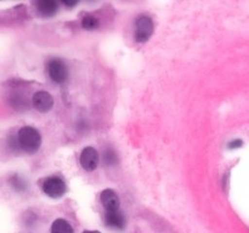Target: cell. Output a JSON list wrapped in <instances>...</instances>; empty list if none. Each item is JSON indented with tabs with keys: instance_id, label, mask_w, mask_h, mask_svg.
<instances>
[{
	"instance_id": "6da1fadb",
	"label": "cell",
	"mask_w": 249,
	"mask_h": 233,
	"mask_svg": "<svg viewBox=\"0 0 249 233\" xmlns=\"http://www.w3.org/2000/svg\"><path fill=\"white\" fill-rule=\"evenodd\" d=\"M18 146L28 154L38 152L41 146V135L36 129L32 126H24L17 133Z\"/></svg>"
},
{
	"instance_id": "7a4b0ae2",
	"label": "cell",
	"mask_w": 249,
	"mask_h": 233,
	"mask_svg": "<svg viewBox=\"0 0 249 233\" xmlns=\"http://www.w3.org/2000/svg\"><path fill=\"white\" fill-rule=\"evenodd\" d=\"M153 33V22L151 17L141 15L136 19L135 39L139 43H145L151 38Z\"/></svg>"
},
{
	"instance_id": "3957f363",
	"label": "cell",
	"mask_w": 249,
	"mask_h": 233,
	"mask_svg": "<svg viewBox=\"0 0 249 233\" xmlns=\"http://www.w3.org/2000/svg\"><path fill=\"white\" fill-rule=\"evenodd\" d=\"M43 191L50 198L57 199L61 198L66 193L67 187H66V183L63 182L62 179H60L57 176H53L45 180V182L43 184Z\"/></svg>"
},
{
	"instance_id": "277c9868",
	"label": "cell",
	"mask_w": 249,
	"mask_h": 233,
	"mask_svg": "<svg viewBox=\"0 0 249 233\" xmlns=\"http://www.w3.org/2000/svg\"><path fill=\"white\" fill-rule=\"evenodd\" d=\"M48 72L51 79L57 84L65 82L68 77V70L65 63L61 60H51L48 65Z\"/></svg>"
},
{
	"instance_id": "5b68a950",
	"label": "cell",
	"mask_w": 249,
	"mask_h": 233,
	"mask_svg": "<svg viewBox=\"0 0 249 233\" xmlns=\"http://www.w3.org/2000/svg\"><path fill=\"white\" fill-rule=\"evenodd\" d=\"M80 165L87 171H94L99 165V153L95 148L87 147L80 153Z\"/></svg>"
},
{
	"instance_id": "8992f818",
	"label": "cell",
	"mask_w": 249,
	"mask_h": 233,
	"mask_svg": "<svg viewBox=\"0 0 249 233\" xmlns=\"http://www.w3.org/2000/svg\"><path fill=\"white\" fill-rule=\"evenodd\" d=\"M33 107L40 113H48L53 106V99L49 92L38 91L33 95L32 99Z\"/></svg>"
},
{
	"instance_id": "52a82bcc",
	"label": "cell",
	"mask_w": 249,
	"mask_h": 233,
	"mask_svg": "<svg viewBox=\"0 0 249 233\" xmlns=\"http://www.w3.org/2000/svg\"><path fill=\"white\" fill-rule=\"evenodd\" d=\"M100 200L101 204L104 205V208L107 211H117L119 210V205H121V200H119V197L113 189H104L100 194Z\"/></svg>"
},
{
	"instance_id": "ba28073f",
	"label": "cell",
	"mask_w": 249,
	"mask_h": 233,
	"mask_svg": "<svg viewBox=\"0 0 249 233\" xmlns=\"http://www.w3.org/2000/svg\"><path fill=\"white\" fill-rule=\"evenodd\" d=\"M105 221H106V226H108L109 228H113V230H124L126 226L125 217H124L123 213H121L119 210L107 211Z\"/></svg>"
},
{
	"instance_id": "9c48e42d",
	"label": "cell",
	"mask_w": 249,
	"mask_h": 233,
	"mask_svg": "<svg viewBox=\"0 0 249 233\" xmlns=\"http://www.w3.org/2000/svg\"><path fill=\"white\" fill-rule=\"evenodd\" d=\"M36 11L41 17H51L57 12L58 7L56 1L53 0H41L36 2Z\"/></svg>"
},
{
	"instance_id": "30bf717a",
	"label": "cell",
	"mask_w": 249,
	"mask_h": 233,
	"mask_svg": "<svg viewBox=\"0 0 249 233\" xmlns=\"http://www.w3.org/2000/svg\"><path fill=\"white\" fill-rule=\"evenodd\" d=\"M51 233H74L73 227L65 218H57L51 225Z\"/></svg>"
},
{
	"instance_id": "8fae6325",
	"label": "cell",
	"mask_w": 249,
	"mask_h": 233,
	"mask_svg": "<svg viewBox=\"0 0 249 233\" xmlns=\"http://www.w3.org/2000/svg\"><path fill=\"white\" fill-rule=\"evenodd\" d=\"M82 27L84 29H88V31H94L99 27V19L96 17L91 16V15H87L82 19Z\"/></svg>"
},
{
	"instance_id": "7c38bea8",
	"label": "cell",
	"mask_w": 249,
	"mask_h": 233,
	"mask_svg": "<svg viewBox=\"0 0 249 233\" xmlns=\"http://www.w3.org/2000/svg\"><path fill=\"white\" fill-rule=\"evenodd\" d=\"M104 162H105V164L109 165V166H111V165H114L117 162H118V157H117V153L114 152V150H112L111 147H108L106 150H105Z\"/></svg>"
},
{
	"instance_id": "4fadbf2b",
	"label": "cell",
	"mask_w": 249,
	"mask_h": 233,
	"mask_svg": "<svg viewBox=\"0 0 249 233\" xmlns=\"http://www.w3.org/2000/svg\"><path fill=\"white\" fill-rule=\"evenodd\" d=\"M11 183H12V186L16 187L17 191H23V189L26 188V183H24L23 180H22L21 177H18V176L12 177Z\"/></svg>"
},
{
	"instance_id": "5bb4252c",
	"label": "cell",
	"mask_w": 249,
	"mask_h": 233,
	"mask_svg": "<svg viewBox=\"0 0 249 233\" xmlns=\"http://www.w3.org/2000/svg\"><path fill=\"white\" fill-rule=\"evenodd\" d=\"M228 146L230 150H235V148H240L241 146H243V142L241 140H233V141H231Z\"/></svg>"
},
{
	"instance_id": "9a60e30c",
	"label": "cell",
	"mask_w": 249,
	"mask_h": 233,
	"mask_svg": "<svg viewBox=\"0 0 249 233\" xmlns=\"http://www.w3.org/2000/svg\"><path fill=\"white\" fill-rule=\"evenodd\" d=\"M75 4H77V1H65V5H67V6H74Z\"/></svg>"
},
{
	"instance_id": "2e32d148",
	"label": "cell",
	"mask_w": 249,
	"mask_h": 233,
	"mask_svg": "<svg viewBox=\"0 0 249 233\" xmlns=\"http://www.w3.org/2000/svg\"><path fill=\"white\" fill-rule=\"evenodd\" d=\"M83 233H101V232H99V231H90V230H87V231H84V232Z\"/></svg>"
}]
</instances>
